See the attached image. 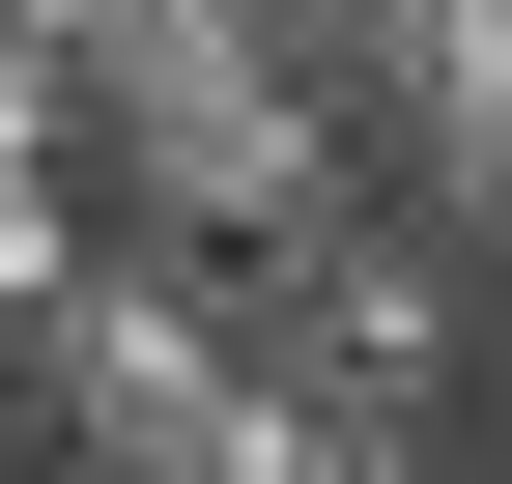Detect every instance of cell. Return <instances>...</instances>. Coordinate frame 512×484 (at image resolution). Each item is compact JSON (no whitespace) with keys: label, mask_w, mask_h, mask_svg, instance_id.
Wrapping results in <instances>:
<instances>
[{"label":"cell","mask_w":512,"mask_h":484,"mask_svg":"<svg viewBox=\"0 0 512 484\" xmlns=\"http://www.w3.org/2000/svg\"><path fill=\"white\" fill-rule=\"evenodd\" d=\"M256 371L228 342V257H171V228H86V257L29 285V342H0V428L29 484H171V428Z\"/></svg>","instance_id":"cell-1"},{"label":"cell","mask_w":512,"mask_h":484,"mask_svg":"<svg viewBox=\"0 0 512 484\" xmlns=\"http://www.w3.org/2000/svg\"><path fill=\"white\" fill-rule=\"evenodd\" d=\"M228 342L313 399V428H456V371H484V285L427 257L399 200H342V228H285V257H228Z\"/></svg>","instance_id":"cell-2"},{"label":"cell","mask_w":512,"mask_h":484,"mask_svg":"<svg viewBox=\"0 0 512 484\" xmlns=\"http://www.w3.org/2000/svg\"><path fill=\"white\" fill-rule=\"evenodd\" d=\"M313 114H342V171L427 228V257H512V0H370L342 57H313Z\"/></svg>","instance_id":"cell-3"},{"label":"cell","mask_w":512,"mask_h":484,"mask_svg":"<svg viewBox=\"0 0 512 484\" xmlns=\"http://www.w3.org/2000/svg\"><path fill=\"white\" fill-rule=\"evenodd\" d=\"M57 257H86V171H57V143H0V342H29V285Z\"/></svg>","instance_id":"cell-4"},{"label":"cell","mask_w":512,"mask_h":484,"mask_svg":"<svg viewBox=\"0 0 512 484\" xmlns=\"http://www.w3.org/2000/svg\"><path fill=\"white\" fill-rule=\"evenodd\" d=\"M0 484H29V428H0Z\"/></svg>","instance_id":"cell-5"},{"label":"cell","mask_w":512,"mask_h":484,"mask_svg":"<svg viewBox=\"0 0 512 484\" xmlns=\"http://www.w3.org/2000/svg\"><path fill=\"white\" fill-rule=\"evenodd\" d=\"M484 314H512V257H484Z\"/></svg>","instance_id":"cell-6"}]
</instances>
